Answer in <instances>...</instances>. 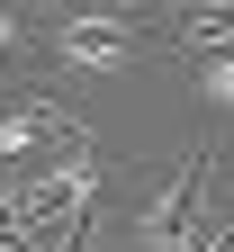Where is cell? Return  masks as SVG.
I'll return each mask as SVG.
<instances>
[{
    "label": "cell",
    "mask_w": 234,
    "mask_h": 252,
    "mask_svg": "<svg viewBox=\"0 0 234 252\" xmlns=\"http://www.w3.org/2000/svg\"><path fill=\"white\" fill-rule=\"evenodd\" d=\"M216 198H225L216 189V153L207 144H180V153H162V162H126L90 198V216H117L126 252H180L216 216Z\"/></svg>",
    "instance_id": "6da1fadb"
},
{
    "label": "cell",
    "mask_w": 234,
    "mask_h": 252,
    "mask_svg": "<svg viewBox=\"0 0 234 252\" xmlns=\"http://www.w3.org/2000/svg\"><path fill=\"white\" fill-rule=\"evenodd\" d=\"M162 45H171V18H117V9H45L36 18V63L54 81H108Z\"/></svg>",
    "instance_id": "7a4b0ae2"
},
{
    "label": "cell",
    "mask_w": 234,
    "mask_h": 252,
    "mask_svg": "<svg viewBox=\"0 0 234 252\" xmlns=\"http://www.w3.org/2000/svg\"><path fill=\"white\" fill-rule=\"evenodd\" d=\"M36 0H0V90H27V81H36L45 72V63H36Z\"/></svg>",
    "instance_id": "3957f363"
},
{
    "label": "cell",
    "mask_w": 234,
    "mask_h": 252,
    "mask_svg": "<svg viewBox=\"0 0 234 252\" xmlns=\"http://www.w3.org/2000/svg\"><path fill=\"white\" fill-rule=\"evenodd\" d=\"M198 90H207V108L234 117V45H207V54H198Z\"/></svg>",
    "instance_id": "277c9868"
}]
</instances>
